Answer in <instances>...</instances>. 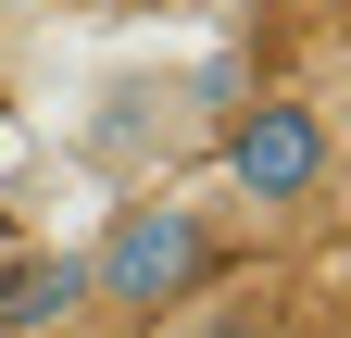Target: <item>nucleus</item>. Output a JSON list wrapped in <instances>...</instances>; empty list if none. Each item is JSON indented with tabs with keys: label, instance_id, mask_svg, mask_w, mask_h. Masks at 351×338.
<instances>
[{
	"label": "nucleus",
	"instance_id": "3",
	"mask_svg": "<svg viewBox=\"0 0 351 338\" xmlns=\"http://www.w3.org/2000/svg\"><path fill=\"white\" fill-rule=\"evenodd\" d=\"M38 326H101L75 250H25V263H0V338H38Z\"/></svg>",
	"mask_w": 351,
	"mask_h": 338
},
{
	"label": "nucleus",
	"instance_id": "1",
	"mask_svg": "<svg viewBox=\"0 0 351 338\" xmlns=\"http://www.w3.org/2000/svg\"><path fill=\"white\" fill-rule=\"evenodd\" d=\"M75 263H88V313H113V326H163V313L201 301V276H213V226H201V200L138 188V200H113V226L88 238Z\"/></svg>",
	"mask_w": 351,
	"mask_h": 338
},
{
	"label": "nucleus",
	"instance_id": "2",
	"mask_svg": "<svg viewBox=\"0 0 351 338\" xmlns=\"http://www.w3.org/2000/svg\"><path fill=\"white\" fill-rule=\"evenodd\" d=\"M213 163H226V200H239L251 226H301L339 188V125L301 88H263V101L226 113V151H213Z\"/></svg>",
	"mask_w": 351,
	"mask_h": 338
},
{
	"label": "nucleus",
	"instance_id": "4",
	"mask_svg": "<svg viewBox=\"0 0 351 338\" xmlns=\"http://www.w3.org/2000/svg\"><path fill=\"white\" fill-rule=\"evenodd\" d=\"M38 338H101V326H38Z\"/></svg>",
	"mask_w": 351,
	"mask_h": 338
}]
</instances>
